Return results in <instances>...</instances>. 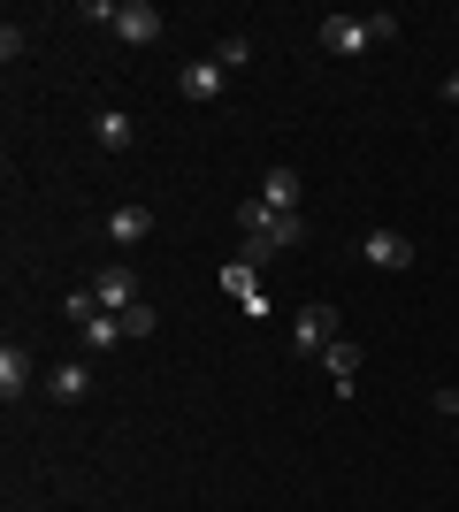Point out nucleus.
Instances as JSON below:
<instances>
[{
    "label": "nucleus",
    "mask_w": 459,
    "mask_h": 512,
    "mask_svg": "<svg viewBox=\"0 0 459 512\" xmlns=\"http://www.w3.org/2000/svg\"><path fill=\"white\" fill-rule=\"evenodd\" d=\"M238 230H245V260H268V253L306 245V214H284V207H268V199H245Z\"/></svg>",
    "instance_id": "obj_1"
},
{
    "label": "nucleus",
    "mask_w": 459,
    "mask_h": 512,
    "mask_svg": "<svg viewBox=\"0 0 459 512\" xmlns=\"http://www.w3.org/2000/svg\"><path fill=\"white\" fill-rule=\"evenodd\" d=\"M398 39V16H322V54L352 62V54H368V46H391Z\"/></svg>",
    "instance_id": "obj_2"
},
{
    "label": "nucleus",
    "mask_w": 459,
    "mask_h": 512,
    "mask_svg": "<svg viewBox=\"0 0 459 512\" xmlns=\"http://www.w3.org/2000/svg\"><path fill=\"white\" fill-rule=\"evenodd\" d=\"M329 344H337V306H299V314H291V352H299V360H322Z\"/></svg>",
    "instance_id": "obj_3"
},
{
    "label": "nucleus",
    "mask_w": 459,
    "mask_h": 512,
    "mask_svg": "<svg viewBox=\"0 0 459 512\" xmlns=\"http://www.w3.org/2000/svg\"><path fill=\"white\" fill-rule=\"evenodd\" d=\"M176 92L207 107V100H222V92H230V69H222L215 54H207V62H184V69H176Z\"/></svg>",
    "instance_id": "obj_4"
},
{
    "label": "nucleus",
    "mask_w": 459,
    "mask_h": 512,
    "mask_svg": "<svg viewBox=\"0 0 459 512\" xmlns=\"http://www.w3.org/2000/svg\"><path fill=\"white\" fill-rule=\"evenodd\" d=\"M92 146L100 153H131L138 146V115L131 107H100V115H92Z\"/></svg>",
    "instance_id": "obj_5"
},
{
    "label": "nucleus",
    "mask_w": 459,
    "mask_h": 512,
    "mask_svg": "<svg viewBox=\"0 0 459 512\" xmlns=\"http://www.w3.org/2000/svg\"><path fill=\"white\" fill-rule=\"evenodd\" d=\"M360 253H368V268L398 276V268H414V237H398V230H368V237H360Z\"/></svg>",
    "instance_id": "obj_6"
},
{
    "label": "nucleus",
    "mask_w": 459,
    "mask_h": 512,
    "mask_svg": "<svg viewBox=\"0 0 459 512\" xmlns=\"http://www.w3.org/2000/svg\"><path fill=\"white\" fill-rule=\"evenodd\" d=\"M253 268H261V260H230V268H222V291H230V299H238L245 306V314H253V321H261L268 314V291H261V276H253Z\"/></svg>",
    "instance_id": "obj_7"
},
{
    "label": "nucleus",
    "mask_w": 459,
    "mask_h": 512,
    "mask_svg": "<svg viewBox=\"0 0 459 512\" xmlns=\"http://www.w3.org/2000/svg\"><path fill=\"white\" fill-rule=\"evenodd\" d=\"M161 31H169V23H161L153 0H123V16H115V39H123V46H153Z\"/></svg>",
    "instance_id": "obj_8"
},
{
    "label": "nucleus",
    "mask_w": 459,
    "mask_h": 512,
    "mask_svg": "<svg viewBox=\"0 0 459 512\" xmlns=\"http://www.w3.org/2000/svg\"><path fill=\"white\" fill-rule=\"evenodd\" d=\"M46 398H54V406H85V398H92V367L85 360H62L54 375H46Z\"/></svg>",
    "instance_id": "obj_9"
},
{
    "label": "nucleus",
    "mask_w": 459,
    "mask_h": 512,
    "mask_svg": "<svg viewBox=\"0 0 459 512\" xmlns=\"http://www.w3.org/2000/svg\"><path fill=\"white\" fill-rule=\"evenodd\" d=\"M253 199H268V207H284V214H299L306 184H299V169H291V161H276V169L261 176V192H253Z\"/></svg>",
    "instance_id": "obj_10"
},
{
    "label": "nucleus",
    "mask_w": 459,
    "mask_h": 512,
    "mask_svg": "<svg viewBox=\"0 0 459 512\" xmlns=\"http://www.w3.org/2000/svg\"><path fill=\"white\" fill-rule=\"evenodd\" d=\"M322 367H329V390H337V398H352V383H360V344L337 337V344L322 352Z\"/></svg>",
    "instance_id": "obj_11"
},
{
    "label": "nucleus",
    "mask_w": 459,
    "mask_h": 512,
    "mask_svg": "<svg viewBox=\"0 0 459 512\" xmlns=\"http://www.w3.org/2000/svg\"><path fill=\"white\" fill-rule=\"evenodd\" d=\"M0 398H8V406L31 398V352H23V344H0Z\"/></svg>",
    "instance_id": "obj_12"
},
{
    "label": "nucleus",
    "mask_w": 459,
    "mask_h": 512,
    "mask_svg": "<svg viewBox=\"0 0 459 512\" xmlns=\"http://www.w3.org/2000/svg\"><path fill=\"white\" fill-rule=\"evenodd\" d=\"M92 291H100V306H108V314H131V306H138V283L123 276V268H100V276H92Z\"/></svg>",
    "instance_id": "obj_13"
},
{
    "label": "nucleus",
    "mask_w": 459,
    "mask_h": 512,
    "mask_svg": "<svg viewBox=\"0 0 459 512\" xmlns=\"http://www.w3.org/2000/svg\"><path fill=\"white\" fill-rule=\"evenodd\" d=\"M108 237H115V245H138V237H153V207H115V214H108Z\"/></svg>",
    "instance_id": "obj_14"
},
{
    "label": "nucleus",
    "mask_w": 459,
    "mask_h": 512,
    "mask_svg": "<svg viewBox=\"0 0 459 512\" xmlns=\"http://www.w3.org/2000/svg\"><path fill=\"white\" fill-rule=\"evenodd\" d=\"M77 337H85V352H115V344L131 337V329H123L115 314H92V321H77Z\"/></svg>",
    "instance_id": "obj_15"
},
{
    "label": "nucleus",
    "mask_w": 459,
    "mask_h": 512,
    "mask_svg": "<svg viewBox=\"0 0 459 512\" xmlns=\"http://www.w3.org/2000/svg\"><path fill=\"white\" fill-rule=\"evenodd\" d=\"M215 62L230 69V77H238V69L253 62V39H245V31H222V39H215Z\"/></svg>",
    "instance_id": "obj_16"
},
{
    "label": "nucleus",
    "mask_w": 459,
    "mask_h": 512,
    "mask_svg": "<svg viewBox=\"0 0 459 512\" xmlns=\"http://www.w3.org/2000/svg\"><path fill=\"white\" fill-rule=\"evenodd\" d=\"M115 321H123V329H131V337H153V329H161V314H153V306H146V299H138V306H131V314H115Z\"/></svg>",
    "instance_id": "obj_17"
},
{
    "label": "nucleus",
    "mask_w": 459,
    "mask_h": 512,
    "mask_svg": "<svg viewBox=\"0 0 459 512\" xmlns=\"http://www.w3.org/2000/svg\"><path fill=\"white\" fill-rule=\"evenodd\" d=\"M23 46H31V31H23V23H0V54H8V62H16Z\"/></svg>",
    "instance_id": "obj_18"
},
{
    "label": "nucleus",
    "mask_w": 459,
    "mask_h": 512,
    "mask_svg": "<svg viewBox=\"0 0 459 512\" xmlns=\"http://www.w3.org/2000/svg\"><path fill=\"white\" fill-rule=\"evenodd\" d=\"M437 413H444V421L459 428V390H437Z\"/></svg>",
    "instance_id": "obj_19"
},
{
    "label": "nucleus",
    "mask_w": 459,
    "mask_h": 512,
    "mask_svg": "<svg viewBox=\"0 0 459 512\" xmlns=\"http://www.w3.org/2000/svg\"><path fill=\"white\" fill-rule=\"evenodd\" d=\"M444 100H452V107H459V69H452V77H444Z\"/></svg>",
    "instance_id": "obj_20"
}]
</instances>
